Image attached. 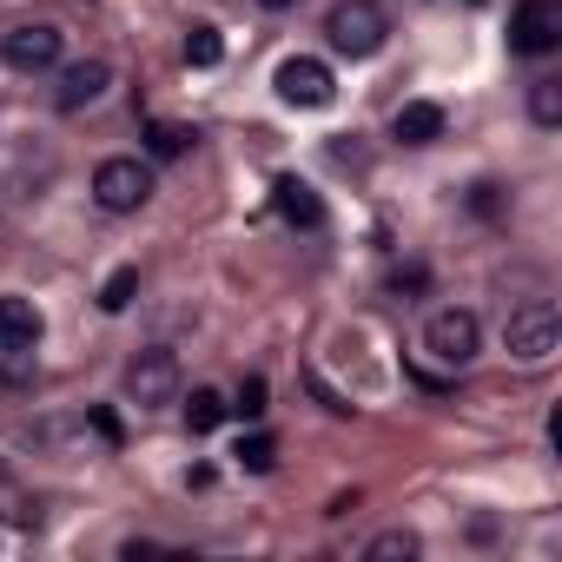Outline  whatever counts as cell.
<instances>
[{
    "mask_svg": "<svg viewBox=\"0 0 562 562\" xmlns=\"http://www.w3.org/2000/svg\"><path fill=\"white\" fill-rule=\"evenodd\" d=\"M555 345H562V312H555L549 299H529V305H516V312L503 318V351H509L516 364H549Z\"/></svg>",
    "mask_w": 562,
    "mask_h": 562,
    "instance_id": "1",
    "label": "cell"
},
{
    "mask_svg": "<svg viewBox=\"0 0 562 562\" xmlns=\"http://www.w3.org/2000/svg\"><path fill=\"white\" fill-rule=\"evenodd\" d=\"M325 34H331V47H338V54L371 60V54L391 41V21H384L378 0H338V8L325 14Z\"/></svg>",
    "mask_w": 562,
    "mask_h": 562,
    "instance_id": "2",
    "label": "cell"
},
{
    "mask_svg": "<svg viewBox=\"0 0 562 562\" xmlns=\"http://www.w3.org/2000/svg\"><path fill=\"white\" fill-rule=\"evenodd\" d=\"M120 391H126V404H139V411H159V404H172V397H179V358H172L166 345H146V351H133V358H126V378H120Z\"/></svg>",
    "mask_w": 562,
    "mask_h": 562,
    "instance_id": "3",
    "label": "cell"
},
{
    "mask_svg": "<svg viewBox=\"0 0 562 562\" xmlns=\"http://www.w3.org/2000/svg\"><path fill=\"white\" fill-rule=\"evenodd\" d=\"M93 199H100L106 212H139V205L153 199V166L133 159V153L100 159V166H93Z\"/></svg>",
    "mask_w": 562,
    "mask_h": 562,
    "instance_id": "4",
    "label": "cell"
},
{
    "mask_svg": "<svg viewBox=\"0 0 562 562\" xmlns=\"http://www.w3.org/2000/svg\"><path fill=\"white\" fill-rule=\"evenodd\" d=\"M424 351H430L437 364L463 371V364L483 351V325H476V312H463V305H443V312H430V325H424Z\"/></svg>",
    "mask_w": 562,
    "mask_h": 562,
    "instance_id": "5",
    "label": "cell"
},
{
    "mask_svg": "<svg viewBox=\"0 0 562 562\" xmlns=\"http://www.w3.org/2000/svg\"><path fill=\"white\" fill-rule=\"evenodd\" d=\"M555 41H562V8H555V0H516V14H509V54L542 60V54H555Z\"/></svg>",
    "mask_w": 562,
    "mask_h": 562,
    "instance_id": "6",
    "label": "cell"
},
{
    "mask_svg": "<svg viewBox=\"0 0 562 562\" xmlns=\"http://www.w3.org/2000/svg\"><path fill=\"white\" fill-rule=\"evenodd\" d=\"M271 87H278V100H285V106H331V100H338L331 67H325V60H312V54H292L285 67L271 74Z\"/></svg>",
    "mask_w": 562,
    "mask_h": 562,
    "instance_id": "7",
    "label": "cell"
},
{
    "mask_svg": "<svg viewBox=\"0 0 562 562\" xmlns=\"http://www.w3.org/2000/svg\"><path fill=\"white\" fill-rule=\"evenodd\" d=\"M0 60H8L14 74H47V67L60 60V27L27 21V27H14V34H0Z\"/></svg>",
    "mask_w": 562,
    "mask_h": 562,
    "instance_id": "8",
    "label": "cell"
},
{
    "mask_svg": "<svg viewBox=\"0 0 562 562\" xmlns=\"http://www.w3.org/2000/svg\"><path fill=\"white\" fill-rule=\"evenodd\" d=\"M271 205H278V218L299 225V232H318V225H325V199H318V186H305L299 172H285V179L271 186Z\"/></svg>",
    "mask_w": 562,
    "mask_h": 562,
    "instance_id": "9",
    "label": "cell"
},
{
    "mask_svg": "<svg viewBox=\"0 0 562 562\" xmlns=\"http://www.w3.org/2000/svg\"><path fill=\"white\" fill-rule=\"evenodd\" d=\"M106 80H113V74H106V60H74V67L60 74V93H54V100H60V113L93 106V100L106 93Z\"/></svg>",
    "mask_w": 562,
    "mask_h": 562,
    "instance_id": "10",
    "label": "cell"
},
{
    "mask_svg": "<svg viewBox=\"0 0 562 562\" xmlns=\"http://www.w3.org/2000/svg\"><path fill=\"white\" fill-rule=\"evenodd\" d=\"M41 312L34 299H0V351H34L41 345Z\"/></svg>",
    "mask_w": 562,
    "mask_h": 562,
    "instance_id": "11",
    "label": "cell"
},
{
    "mask_svg": "<svg viewBox=\"0 0 562 562\" xmlns=\"http://www.w3.org/2000/svg\"><path fill=\"white\" fill-rule=\"evenodd\" d=\"M391 139H404V146H430V139H443V106H437V100H404L397 120H391Z\"/></svg>",
    "mask_w": 562,
    "mask_h": 562,
    "instance_id": "12",
    "label": "cell"
},
{
    "mask_svg": "<svg viewBox=\"0 0 562 562\" xmlns=\"http://www.w3.org/2000/svg\"><path fill=\"white\" fill-rule=\"evenodd\" d=\"M186 424H192V437L218 430V424H225V397H218V391H192V397H186Z\"/></svg>",
    "mask_w": 562,
    "mask_h": 562,
    "instance_id": "13",
    "label": "cell"
},
{
    "mask_svg": "<svg viewBox=\"0 0 562 562\" xmlns=\"http://www.w3.org/2000/svg\"><path fill=\"white\" fill-rule=\"evenodd\" d=\"M232 463H238V470H251V476H265V470L278 463V443H271L265 430H251V437H238V450H232Z\"/></svg>",
    "mask_w": 562,
    "mask_h": 562,
    "instance_id": "14",
    "label": "cell"
},
{
    "mask_svg": "<svg viewBox=\"0 0 562 562\" xmlns=\"http://www.w3.org/2000/svg\"><path fill=\"white\" fill-rule=\"evenodd\" d=\"M139 299V265H120L106 285H100V312H126Z\"/></svg>",
    "mask_w": 562,
    "mask_h": 562,
    "instance_id": "15",
    "label": "cell"
},
{
    "mask_svg": "<svg viewBox=\"0 0 562 562\" xmlns=\"http://www.w3.org/2000/svg\"><path fill=\"white\" fill-rule=\"evenodd\" d=\"M364 555H371V562H384V555H404V562H411V555H424V542H417V529H384V536L364 542Z\"/></svg>",
    "mask_w": 562,
    "mask_h": 562,
    "instance_id": "16",
    "label": "cell"
},
{
    "mask_svg": "<svg viewBox=\"0 0 562 562\" xmlns=\"http://www.w3.org/2000/svg\"><path fill=\"white\" fill-rule=\"evenodd\" d=\"M146 146H153V159H179V153L192 146V133L172 126V120H153V126H146Z\"/></svg>",
    "mask_w": 562,
    "mask_h": 562,
    "instance_id": "17",
    "label": "cell"
},
{
    "mask_svg": "<svg viewBox=\"0 0 562 562\" xmlns=\"http://www.w3.org/2000/svg\"><path fill=\"white\" fill-rule=\"evenodd\" d=\"M186 60H192V67H218V60H225L218 27H192V34H186Z\"/></svg>",
    "mask_w": 562,
    "mask_h": 562,
    "instance_id": "18",
    "label": "cell"
},
{
    "mask_svg": "<svg viewBox=\"0 0 562 562\" xmlns=\"http://www.w3.org/2000/svg\"><path fill=\"white\" fill-rule=\"evenodd\" d=\"M529 120H536V126H555V120H562V87H555V80H536V87H529Z\"/></svg>",
    "mask_w": 562,
    "mask_h": 562,
    "instance_id": "19",
    "label": "cell"
},
{
    "mask_svg": "<svg viewBox=\"0 0 562 562\" xmlns=\"http://www.w3.org/2000/svg\"><path fill=\"white\" fill-rule=\"evenodd\" d=\"M265 397H271V391H265V378H245V384H238V397H232L225 411H238L245 424H258V417H265Z\"/></svg>",
    "mask_w": 562,
    "mask_h": 562,
    "instance_id": "20",
    "label": "cell"
},
{
    "mask_svg": "<svg viewBox=\"0 0 562 562\" xmlns=\"http://www.w3.org/2000/svg\"><path fill=\"white\" fill-rule=\"evenodd\" d=\"M0 378H8V384H34V351H0Z\"/></svg>",
    "mask_w": 562,
    "mask_h": 562,
    "instance_id": "21",
    "label": "cell"
},
{
    "mask_svg": "<svg viewBox=\"0 0 562 562\" xmlns=\"http://www.w3.org/2000/svg\"><path fill=\"white\" fill-rule=\"evenodd\" d=\"M0 516H14V522H27L34 509H21V496H14V483L8 476H0Z\"/></svg>",
    "mask_w": 562,
    "mask_h": 562,
    "instance_id": "22",
    "label": "cell"
},
{
    "mask_svg": "<svg viewBox=\"0 0 562 562\" xmlns=\"http://www.w3.org/2000/svg\"><path fill=\"white\" fill-rule=\"evenodd\" d=\"M258 8H271V14H278V8H299V0H258Z\"/></svg>",
    "mask_w": 562,
    "mask_h": 562,
    "instance_id": "23",
    "label": "cell"
}]
</instances>
